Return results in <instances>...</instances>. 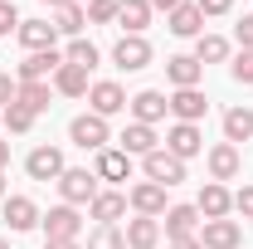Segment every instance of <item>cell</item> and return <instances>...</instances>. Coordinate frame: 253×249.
Listing matches in <instances>:
<instances>
[{"instance_id": "obj_1", "label": "cell", "mask_w": 253, "mask_h": 249, "mask_svg": "<svg viewBox=\"0 0 253 249\" xmlns=\"http://www.w3.org/2000/svg\"><path fill=\"white\" fill-rule=\"evenodd\" d=\"M141 171H146V181H156V186H166V190L185 181V161H180V156H170L166 147H156V152L141 156Z\"/></svg>"}, {"instance_id": "obj_2", "label": "cell", "mask_w": 253, "mask_h": 249, "mask_svg": "<svg viewBox=\"0 0 253 249\" xmlns=\"http://www.w3.org/2000/svg\"><path fill=\"white\" fill-rule=\"evenodd\" d=\"M59 195H63V205H93L97 176L88 171V166H68V171L59 176Z\"/></svg>"}, {"instance_id": "obj_3", "label": "cell", "mask_w": 253, "mask_h": 249, "mask_svg": "<svg viewBox=\"0 0 253 249\" xmlns=\"http://www.w3.org/2000/svg\"><path fill=\"white\" fill-rule=\"evenodd\" d=\"M68 137H73L83 152H102V147L112 142V132H107V118H97V113H83V118H73V123H68Z\"/></svg>"}, {"instance_id": "obj_4", "label": "cell", "mask_w": 253, "mask_h": 249, "mask_svg": "<svg viewBox=\"0 0 253 249\" xmlns=\"http://www.w3.org/2000/svg\"><path fill=\"white\" fill-rule=\"evenodd\" d=\"M195 240H200V249H239L244 230H239V220H205V230Z\"/></svg>"}, {"instance_id": "obj_5", "label": "cell", "mask_w": 253, "mask_h": 249, "mask_svg": "<svg viewBox=\"0 0 253 249\" xmlns=\"http://www.w3.org/2000/svg\"><path fill=\"white\" fill-rule=\"evenodd\" d=\"M112 63L126 68V73H136V68H146V63H151V44H146L141 34H122V39L112 44Z\"/></svg>"}, {"instance_id": "obj_6", "label": "cell", "mask_w": 253, "mask_h": 249, "mask_svg": "<svg viewBox=\"0 0 253 249\" xmlns=\"http://www.w3.org/2000/svg\"><path fill=\"white\" fill-rule=\"evenodd\" d=\"M25 171H30V181H59L68 166H63L59 147H34V152L25 156Z\"/></svg>"}, {"instance_id": "obj_7", "label": "cell", "mask_w": 253, "mask_h": 249, "mask_svg": "<svg viewBox=\"0 0 253 249\" xmlns=\"http://www.w3.org/2000/svg\"><path fill=\"white\" fill-rule=\"evenodd\" d=\"M166 108L175 113V123H200V118L210 113V103H205L200 88H175V93L166 98Z\"/></svg>"}, {"instance_id": "obj_8", "label": "cell", "mask_w": 253, "mask_h": 249, "mask_svg": "<svg viewBox=\"0 0 253 249\" xmlns=\"http://www.w3.org/2000/svg\"><path fill=\"white\" fill-rule=\"evenodd\" d=\"M39 220H44V240H78V230H83V220H78L73 205H54Z\"/></svg>"}, {"instance_id": "obj_9", "label": "cell", "mask_w": 253, "mask_h": 249, "mask_svg": "<svg viewBox=\"0 0 253 249\" xmlns=\"http://www.w3.org/2000/svg\"><path fill=\"white\" fill-rule=\"evenodd\" d=\"M126 205H131L136 215H151V220H161V215H166V186H156V181H141V186H131Z\"/></svg>"}, {"instance_id": "obj_10", "label": "cell", "mask_w": 253, "mask_h": 249, "mask_svg": "<svg viewBox=\"0 0 253 249\" xmlns=\"http://www.w3.org/2000/svg\"><path fill=\"white\" fill-rule=\"evenodd\" d=\"M59 68H63L59 49H39V54H30L20 63V83H49V73H59Z\"/></svg>"}, {"instance_id": "obj_11", "label": "cell", "mask_w": 253, "mask_h": 249, "mask_svg": "<svg viewBox=\"0 0 253 249\" xmlns=\"http://www.w3.org/2000/svg\"><path fill=\"white\" fill-rule=\"evenodd\" d=\"M200 147H205V137H200V127H195V123H175L170 132H166V152L180 156V161H190Z\"/></svg>"}, {"instance_id": "obj_12", "label": "cell", "mask_w": 253, "mask_h": 249, "mask_svg": "<svg viewBox=\"0 0 253 249\" xmlns=\"http://www.w3.org/2000/svg\"><path fill=\"white\" fill-rule=\"evenodd\" d=\"M5 225L15 230V235H25L39 225V205H34L30 195H5Z\"/></svg>"}, {"instance_id": "obj_13", "label": "cell", "mask_w": 253, "mask_h": 249, "mask_svg": "<svg viewBox=\"0 0 253 249\" xmlns=\"http://www.w3.org/2000/svg\"><path fill=\"white\" fill-rule=\"evenodd\" d=\"M200 73H205V63L195 59V54H170L166 59V78L175 88H200Z\"/></svg>"}, {"instance_id": "obj_14", "label": "cell", "mask_w": 253, "mask_h": 249, "mask_svg": "<svg viewBox=\"0 0 253 249\" xmlns=\"http://www.w3.org/2000/svg\"><path fill=\"white\" fill-rule=\"evenodd\" d=\"M126 108H131V118L136 123H146V127H156L170 108H166V93H156V88H146V93H136V98H126Z\"/></svg>"}, {"instance_id": "obj_15", "label": "cell", "mask_w": 253, "mask_h": 249, "mask_svg": "<svg viewBox=\"0 0 253 249\" xmlns=\"http://www.w3.org/2000/svg\"><path fill=\"white\" fill-rule=\"evenodd\" d=\"M239 171H244V156H239V147H234V142L210 147V176H214V181H234Z\"/></svg>"}, {"instance_id": "obj_16", "label": "cell", "mask_w": 253, "mask_h": 249, "mask_svg": "<svg viewBox=\"0 0 253 249\" xmlns=\"http://www.w3.org/2000/svg\"><path fill=\"white\" fill-rule=\"evenodd\" d=\"M93 176H97V181H126V176H131V156H126L122 147H102Z\"/></svg>"}, {"instance_id": "obj_17", "label": "cell", "mask_w": 253, "mask_h": 249, "mask_svg": "<svg viewBox=\"0 0 253 249\" xmlns=\"http://www.w3.org/2000/svg\"><path fill=\"white\" fill-rule=\"evenodd\" d=\"M88 103H93L97 118H117V113L126 108V93L117 88V83H107V78H102V83H93V88H88Z\"/></svg>"}, {"instance_id": "obj_18", "label": "cell", "mask_w": 253, "mask_h": 249, "mask_svg": "<svg viewBox=\"0 0 253 249\" xmlns=\"http://www.w3.org/2000/svg\"><path fill=\"white\" fill-rule=\"evenodd\" d=\"M20 44L30 49V54H39V49H54V39H59V30L49 25V20H20Z\"/></svg>"}, {"instance_id": "obj_19", "label": "cell", "mask_w": 253, "mask_h": 249, "mask_svg": "<svg viewBox=\"0 0 253 249\" xmlns=\"http://www.w3.org/2000/svg\"><path fill=\"white\" fill-rule=\"evenodd\" d=\"M200 230V210L195 205H170L166 210V240H190Z\"/></svg>"}, {"instance_id": "obj_20", "label": "cell", "mask_w": 253, "mask_h": 249, "mask_svg": "<svg viewBox=\"0 0 253 249\" xmlns=\"http://www.w3.org/2000/svg\"><path fill=\"white\" fill-rule=\"evenodd\" d=\"M156 245H161V220L151 215L126 220V249H156Z\"/></svg>"}, {"instance_id": "obj_21", "label": "cell", "mask_w": 253, "mask_h": 249, "mask_svg": "<svg viewBox=\"0 0 253 249\" xmlns=\"http://www.w3.org/2000/svg\"><path fill=\"white\" fill-rule=\"evenodd\" d=\"M195 210H200L205 220H224L229 210H234V195H229L219 181H210V186L200 190V205H195Z\"/></svg>"}, {"instance_id": "obj_22", "label": "cell", "mask_w": 253, "mask_h": 249, "mask_svg": "<svg viewBox=\"0 0 253 249\" xmlns=\"http://www.w3.org/2000/svg\"><path fill=\"white\" fill-rule=\"evenodd\" d=\"M88 210H93L97 225H117V220L126 215V195H122V190H97Z\"/></svg>"}, {"instance_id": "obj_23", "label": "cell", "mask_w": 253, "mask_h": 249, "mask_svg": "<svg viewBox=\"0 0 253 249\" xmlns=\"http://www.w3.org/2000/svg\"><path fill=\"white\" fill-rule=\"evenodd\" d=\"M117 142H122V152H126V156H146V152H156V127L131 123L122 137H117Z\"/></svg>"}, {"instance_id": "obj_24", "label": "cell", "mask_w": 253, "mask_h": 249, "mask_svg": "<svg viewBox=\"0 0 253 249\" xmlns=\"http://www.w3.org/2000/svg\"><path fill=\"white\" fill-rule=\"evenodd\" d=\"M117 20L126 25V34H141L151 25V0H117Z\"/></svg>"}, {"instance_id": "obj_25", "label": "cell", "mask_w": 253, "mask_h": 249, "mask_svg": "<svg viewBox=\"0 0 253 249\" xmlns=\"http://www.w3.org/2000/svg\"><path fill=\"white\" fill-rule=\"evenodd\" d=\"M83 25H88V10H83L78 0H63L59 10H54V30H59V34H73V39H78Z\"/></svg>"}, {"instance_id": "obj_26", "label": "cell", "mask_w": 253, "mask_h": 249, "mask_svg": "<svg viewBox=\"0 0 253 249\" xmlns=\"http://www.w3.org/2000/svg\"><path fill=\"white\" fill-rule=\"evenodd\" d=\"M200 30H205V15H200V5H180V10H170V34L195 39Z\"/></svg>"}, {"instance_id": "obj_27", "label": "cell", "mask_w": 253, "mask_h": 249, "mask_svg": "<svg viewBox=\"0 0 253 249\" xmlns=\"http://www.w3.org/2000/svg\"><path fill=\"white\" fill-rule=\"evenodd\" d=\"M54 88L63 98H83L88 93V68H73V63H63L59 73H54Z\"/></svg>"}, {"instance_id": "obj_28", "label": "cell", "mask_w": 253, "mask_h": 249, "mask_svg": "<svg viewBox=\"0 0 253 249\" xmlns=\"http://www.w3.org/2000/svg\"><path fill=\"white\" fill-rule=\"evenodd\" d=\"M253 137V113L249 108H229L224 113V142H249Z\"/></svg>"}, {"instance_id": "obj_29", "label": "cell", "mask_w": 253, "mask_h": 249, "mask_svg": "<svg viewBox=\"0 0 253 249\" xmlns=\"http://www.w3.org/2000/svg\"><path fill=\"white\" fill-rule=\"evenodd\" d=\"M15 103H20L25 113H34V118L49 113V83H20V88H15Z\"/></svg>"}, {"instance_id": "obj_30", "label": "cell", "mask_w": 253, "mask_h": 249, "mask_svg": "<svg viewBox=\"0 0 253 249\" xmlns=\"http://www.w3.org/2000/svg\"><path fill=\"white\" fill-rule=\"evenodd\" d=\"M195 59H200V63H224V59H229V39H219V34H200Z\"/></svg>"}, {"instance_id": "obj_31", "label": "cell", "mask_w": 253, "mask_h": 249, "mask_svg": "<svg viewBox=\"0 0 253 249\" xmlns=\"http://www.w3.org/2000/svg\"><path fill=\"white\" fill-rule=\"evenodd\" d=\"M63 63H73V68H88V73H93V63H97V44H93V39H73V44L63 49Z\"/></svg>"}, {"instance_id": "obj_32", "label": "cell", "mask_w": 253, "mask_h": 249, "mask_svg": "<svg viewBox=\"0 0 253 249\" xmlns=\"http://www.w3.org/2000/svg\"><path fill=\"white\" fill-rule=\"evenodd\" d=\"M88 249H126V235L117 225H97L93 235H88Z\"/></svg>"}, {"instance_id": "obj_33", "label": "cell", "mask_w": 253, "mask_h": 249, "mask_svg": "<svg viewBox=\"0 0 253 249\" xmlns=\"http://www.w3.org/2000/svg\"><path fill=\"white\" fill-rule=\"evenodd\" d=\"M0 123H5V132H30V127H34V113H25L20 103H10V108L0 113Z\"/></svg>"}, {"instance_id": "obj_34", "label": "cell", "mask_w": 253, "mask_h": 249, "mask_svg": "<svg viewBox=\"0 0 253 249\" xmlns=\"http://www.w3.org/2000/svg\"><path fill=\"white\" fill-rule=\"evenodd\" d=\"M117 20V0H88V25H107Z\"/></svg>"}, {"instance_id": "obj_35", "label": "cell", "mask_w": 253, "mask_h": 249, "mask_svg": "<svg viewBox=\"0 0 253 249\" xmlns=\"http://www.w3.org/2000/svg\"><path fill=\"white\" fill-rule=\"evenodd\" d=\"M229 73H234V83H249V88H253V49H244L239 59L229 63Z\"/></svg>"}, {"instance_id": "obj_36", "label": "cell", "mask_w": 253, "mask_h": 249, "mask_svg": "<svg viewBox=\"0 0 253 249\" xmlns=\"http://www.w3.org/2000/svg\"><path fill=\"white\" fill-rule=\"evenodd\" d=\"M15 30H20V15L10 0H0V34H15Z\"/></svg>"}, {"instance_id": "obj_37", "label": "cell", "mask_w": 253, "mask_h": 249, "mask_svg": "<svg viewBox=\"0 0 253 249\" xmlns=\"http://www.w3.org/2000/svg\"><path fill=\"white\" fill-rule=\"evenodd\" d=\"M234 210H239L244 220H253V186H244L239 195H234Z\"/></svg>"}, {"instance_id": "obj_38", "label": "cell", "mask_w": 253, "mask_h": 249, "mask_svg": "<svg viewBox=\"0 0 253 249\" xmlns=\"http://www.w3.org/2000/svg\"><path fill=\"white\" fill-rule=\"evenodd\" d=\"M234 39H239L244 49H253V15H244V20L234 25Z\"/></svg>"}, {"instance_id": "obj_39", "label": "cell", "mask_w": 253, "mask_h": 249, "mask_svg": "<svg viewBox=\"0 0 253 249\" xmlns=\"http://www.w3.org/2000/svg\"><path fill=\"white\" fill-rule=\"evenodd\" d=\"M200 5V15H229L234 10V0H195Z\"/></svg>"}, {"instance_id": "obj_40", "label": "cell", "mask_w": 253, "mask_h": 249, "mask_svg": "<svg viewBox=\"0 0 253 249\" xmlns=\"http://www.w3.org/2000/svg\"><path fill=\"white\" fill-rule=\"evenodd\" d=\"M15 88H20V83H15L10 73H0V113H5V108L15 103Z\"/></svg>"}, {"instance_id": "obj_41", "label": "cell", "mask_w": 253, "mask_h": 249, "mask_svg": "<svg viewBox=\"0 0 253 249\" xmlns=\"http://www.w3.org/2000/svg\"><path fill=\"white\" fill-rule=\"evenodd\" d=\"M44 249H83L78 240H44Z\"/></svg>"}, {"instance_id": "obj_42", "label": "cell", "mask_w": 253, "mask_h": 249, "mask_svg": "<svg viewBox=\"0 0 253 249\" xmlns=\"http://www.w3.org/2000/svg\"><path fill=\"white\" fill-rule=\"evenodd\" d=\"M180 5H185V0H151V10H166V15H170V10H180Z\"/></svg>"}, {"instance_id": "obj_43", "label": "cell", "mask_w": 253, "mask_h": 249, "mask_svg": "<svg viewBox=\"0 0 253 249\" xmlns=\"http://www.w3.org/2000/svg\"><path fill=\"white\" fill-rule=\"evenodd\" d=\"M166 249H200V240H195V235H190V240H170Z\"/></svg>"}, {"instance_id": "obj_44", "label": "cell", "mask_w": 253, "mask_h": 249, "mask_svg": "<svg viewBox=\"0 0 253 249\" xmlns=\"http://www.w3.org/2000/svg\"><path fill=\"white\" fill-rule=\"evenodd\" d=\"M10 166V142H0V171Z\"/></svg>"}, {"instance_id": "obj_45", "label": "cell", "mask_w": 253, "mask_h": 249, "mask_svg": "<svg viewBox=\"0 0 253 249\" xmlns=\"http://www.w3.org/2000/svg\"><path fill=\"white\" fill-rule=\"evenodd\" d=\"M0 195H5V171H0Z\"/></svg>"}, {"instance_id": "obj_46", "label": "cell", "mask_w": 253, "mask_h": 249, "mask_svg": "<svg viewBox=\"0 0 253 249\" xmlns=\"http://www.w3.org/2000/svg\"><path fill=\"white\" fill-rule=\"evenodd\" d=\"M44 5H54V10H59V5H63V0H44Z\"/></svg>"}, {"instance_id": "obj_47", "label": "cell", "mask_w": 253, "mask_h": 249, "mask_svg": "<svg viewBox=\"0 0 253 249\" xmlns=\"http://www.w3.org/2000/svg\"><path fill=\"white\" fill-rule=\"evenodd\" d=\"M0 249H10V245H5V240H0Z\"/></svg>"}, {"instance_id": "obj_48", "label": "cell", "mask_w": 253, "mask_h": 249, "mask_svg": "<svg viewBox=\"0 0 253 249\" xmlns=\"http://www.w3.org/2000/svg\"><path fill=\"white\" fill-rule=\"evenodd\" d=\"M78 5H88V0H78Z\"/></svg>"}]
</instances>
